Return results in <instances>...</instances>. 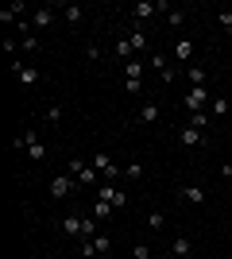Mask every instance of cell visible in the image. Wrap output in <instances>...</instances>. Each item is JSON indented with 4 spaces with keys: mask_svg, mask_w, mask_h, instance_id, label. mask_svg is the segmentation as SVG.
Segmentation results:
<instances>
[{
    "mask_svg": "<svg viewBox=\"0 0 232 259\" xmlns=\"http://www.w3.org/2000/svg\"><path fill=\"white\" fill-rule=\"evenodd\" d=\"M144 70L147 66L140 62V58H132V62L124 66V89H128V97H140V93H144Z\"/></svg>",
    "mask_w": 232,
    "mask_h": 259,
    "instance_id": "obj_1",
    "label": "cell"
},
{
    "mask_svg": "<svg viewBox=\"0 0 232 259\" xmlns=\"http://www.w3.org/2000/svg\"><path fill=\"white\" fill-rule=\"evenodd\" d=\"M93 170L101 174V182H112L116 174H124V166H116L109 151H97V155H93Z\"/></svg>",
    "mask_w": 232,
    "mask_h": 259,
    "instance_id": "obj_2",
    "label": "cell"
},
{
    "mask_svg": "<svg viewBox=\"0 0 232 259\" xmlns=\"http://www.w3.org/2000/svg\"><path fill=\"white\" fill-rule=\"evenodd\" d=\"M66 174H74L77 186H97V178H101V174L93 170V162H85V159H70V170Z\"/></svg>",
    "mask_w": 232,
    "mask_h": 259,
    "instance_id": "obj_3",
    "label": "cell"
},
{
    "mask_svg": "<svg viewBox=\"0 0 232 259\" xmlns=\"http://www.w3.org/2000/svg\"><path fill=\"white\" fill-rule=\"evenodd\" d=\"M213 101V93H209V85H190V93L182 97V105H186V112H201V108Z\"/></svg>",
    "mask_w": 232,
    "mask_h": 259,
    "instance_id": "obj_4",
    "label": "cell"
},
{
    "mask_svg": "<svg viewBox=\"0 0 232 259\" xmlns=\"http://www.w3.org/2000/svg\"><path fill=\"white\" fill-rule=\"evenodd\" d=\"M155 12H170V4L166 0H140V4H132V20L144 23V20H151Z\"/></svg>",
    "mask_w": 232,
    "mask_h": 259,
    "instance_id": "obj_5",
    "label": "cell"
},
{
    "mask_svg": "<svg viewBox=\"0 0 232 259\" xmlns=\"http://www.w3.org/2000/svg\"><path fill=\"white\" fill-rule=\"evenodd\" d=\"M101 201H109L112 209H124L128 201H132V197L124 194L120 186H112V182H101Z\"/></svg>",
    "mask_w": 232,
    "mask_h": 259,
    "instance_id": "obj_6",
    "label": "cell"
},
{
    "mask_svg": "<svg viewBox=\"0 0 232 259\" xmlns=\"http://www.w3.org/2000/svg\"><path fill=\"white\" fill-rule=\"evenodd\" d=\"M12 74H16L20 85H35V81H39V70L27 66V62H20V58H12Z\"/></svg>",
    "mask_w": 232,
    "mask_h": 259,
    "instance_id": "obj_7",
    "label": "cell"
},
{
    "mask_svg": "<svg viewBox=\"0 0 232 259\" xmlns=\"http://www.w3.org/2000/svg\"><path fill=\"white\" fill-rule=\"evenodd\" d=\"M77 190V178L74 174H58V178H51V197H66Z\"/></svg>",
    "mask_w": 232,
    "mask_h": 259,
    "instance_id": "obj_8",
    "label": "cell"
},
{
    "mask_svg": "<svg viewBox=\"0 0 232 259\" xmlns=\"http://www.w3.org/2000/svg\"><path fill=\"white\" fill-rule=\"evenodd\" d=\"M147 66H151V70H159V77H163V81H174V70H170V58H166V54L163 51H155L151 54V58H147Z\"/></svg>",
    "mask_w": 232,
    "mask_h": 259,
    "instance_id": "obj_9",
    "label": "cell"
},
{
    "mask_svg": "<svg viewBox=\"0 0 232 259\" xmlns=\"http://www.w3.org/2000/svg\"><path fill=\"white\" fill-rule=\"evenodd\" d=\"M178 143H182V147H205V132H198V128H182L178 132Z\"/></svg>",
    "mask_w": 232,
    "mask_h": 259,
    "instance_id": "obj_10",
    "label": "cell"
},
{
    "mask_svg": "<svg viewBox=\"0 0 232 259\" xmlns=\"http://www.w3.org/2000/svg\"><path fill=\"white\" fill-rule=\"evenodd\" d=\"M170 255H174V259H190V255H194V240H190V236H174V240H170Z\"/></svg>",
    "mask_w": 232,
    "mask_h": 259,
    "instance_id": "obj_11",
    "label": "cell"
},
{
    "mask_svg": "<svg viewBox=\"0 0 232 259\" xmlns=\"http://www.w3.org/2000/svg\"><path fill=\"white\" fill-rule=\"evenodd\" d=\"M155 120H159V105L155 101H144L135 108V124H155Z\"/></svg>",
    "mask_w": 232,
    "mask_h": 259,
    "instance_id": "obj_12",
    "label": "cell"
},
{
    "mask_svg": "<svg viewBox=\"0 0 232 259\" xmlns=\"http://www.w3.org/2000/svg\"><path fill=\"white\" fill-rule=\"evenodd\" d=\"M178 197H186L190 205H205V201H209V197H205V190H201V186H182V190H178Z\"/></svg>",
    "mask_w": 232,
    "mask_h": 259,
    "instance_id": "obj_13",
    "label": "cell"
},
{
    "mask_svg": "<svg viewBox=\"0 0 232 259\" xmlns=\"http://www.w3.org/2000/svg\"><path fill=\"white\" fill-rule=\"evenodd\" d=\"M27 23L43 31V27H51V23H55V12H51V8H39V12H31V20H27Z\"/></svg>",
    "mask_w": 232,
    "mask_h": 259,
    "instance_id": "obj_14",
    "label": "cell"
},
{
    "mask_svg": "<svg viewBox=\"0 0 232 259\" xmlns=\"http://www.w3.org/2000/svg\"><path fill=\"white\" fill-rule=\"evenodd\" d=\"M174 58H178V62H186V66H194V43L178 39V43H174Z\"/></svg>",
    "mask_w": 232,
    "mask_h": 259,
    "instance_id": "obj_15",
    "label": "cell"
},
{
    "mask_svg": "<svg viewBox=\"0 0 232 259\" xmlns=\"http://www.w3.org/2000/svg\"><path fill=\"white\" fill-rule=\"evenodd\" d=\"M62 232H66L70 240L81 244V217H66V221H62Z\"/></svg>",
    "mask_w": 232,
    "mask_h": 259,
    "instance_id": "obj_16",
    "label": "cell"
},
{
    "mask_svg": "<svg viewBox=\"0 0 232 259\" xmlns=\"http://www.w3.org/2000/svg\"><path fill=\"white\" fill-rule=\"evenodd\" d=\"M213 124V116H209V108H201V112H190V128H198V132H205Z\"/></svg>",
    "mask_w": 232,
    "mask_h": 259,
    "instance_id": "obj_17",
    "label": "cell"
},
{
    "mask_svg": "<svg viewBox=\"0 0 232 259\" xmlns=\"http://www.w3.org/2000/svg\"><path fill=\"white\" fill-rule=\"evenodd\" d=\"M20 12H27V4H23V0H16V4H8V8L0 12V23H4V27H8V23L16 20V16H20Z\"/></svg>",
    "mask_w": 232,
    "mask_h": 259,
    "instance_id": "obj_18",
    "label": "cell"
},
{
    "mask_svg": "<svg viewBox=\"0 0 232 259\" xmlns=\"http://www.w3.org/2000/svg\"><path fill=\"white\" fill-rule=\"evenodd\" d=\"M186 77H190V85H205V81H209V74H205V70H201L198 62H194V66H186Z\"/></svg>",
    "mask_w": 232,
    "mask_h": 259,
    "instance_id": "obj_19",
    "label": "cell"
},
{
    "mask_svg": "<svg viewBox=\"0 0 232 259\" xmlns=\"http://www.w3.org/2000/svg\"><path fill=\"white\" fill-rule=\"evenodd\" d=\"M112 213H116V209H112L109 201H101V197H97V201H93V217H97V221H109Z\"/></svg>",
    "mask_w": 232,
    "mask_h": 259,
    "instance_id": "obj_20",
    "label": "cell"
},
{
    "mask_svg": "<svg viewBox=\"0 0 232 259\" xmlns=\"http://www.w3.org/2000/svg\"><path fill=\"white\" fill-rule=\"evenodd\" d=\"M128 43H132V51H147V35H144V27H135V31L128 35Z\"/></svg>",
    "mask_w": 232,
    "mask_h": 259,
    "instance_id": "obj_21",
    "label": "cell"
},
{
    "mask_svg": "<svg viewBox=\"0 0 232 259\" xmlns=\"http://www.w3.org/2000/svg\"><path fill=\"white\" fill-rule=\"evenodd\" d=\"M20 47H23V51H27V54H35V51H39V47H43V43H39V39H35V35H31V31H23V39H20Z\"/></svg>",
    "mask_w": 232,
    "mask_h": 259,
    "instance_id": "obj_22",
    "label": "cell"
},
{
    "mask_svg": "<svg viewBox=\"0 0 232 259\" xmlns=\"http://www.w3.org/2000/svg\"><path fill=\"white\" fill-rule=\"evenodd\" d=\"M224 112H228V101H224V97H213L209 101V116H224Z\"/></svg>",
    "mask_w": 232,
    "mask_h": 259,
    "instance_id": "obj_23",
    "label": "cell"
},
{
    "mask_svg": "<svg viewBox=\"0 0 232 259\" xmlns=\"http://www.w3.org/2000/svg\"><path fill=\"white\" fill-rule=\"evenodd\" d=\"M124 178H128V182H140V178H144V166H140V162H128V166H124Z\"/></svg>",
    "mask_w": 232,
    "mask_h": 259,
    "instance_id": "obj_24",
    "label": "cell"
},
{
    "mask_svg": "<svg viewBox=\"0 0 232 259\" xmlns=\"http://www.w3.org/2000/svg\"><path fill=\"white\" fill-rule=\"evenodd\" d=\"M163 225H166V217L159 213V209H151V213H147V228H155V232H159Z\"/></svg>",
    "mask_w": 232,
    "mask_h": 259,
    "instance_id": "obj_25",
    "label": "cell"
},
{
    "mask_svg": "<svg viewBox=\"0 0 232 259\" xmlns=\"http://www.w3.org/2000/svg\"><path fill=\"white\" fill-rule=\"evenodd\" d=\"M62 16H66V23H81V16H85V12L77 8V4H70V8L62 12Z\"/></svg>",
    "mask_w": 232,
    "mask_h": 259,
    "instance_id": "obj_26",
    "label": "cell"
},
{
    "mask_svg": "<svg viewBox=\"0 0 232 259\" xmlns=\"http://www.w3.org/2000/svg\"><path fill=\"white\" fill-rule=\"evenodd\" d=\"M217 23H221L224 31L232 35V8H224V12H217Z\"/></svg>",
    "mask_w": 232,
    "mask_h": 259,
    "instance_id": "obj_27",
    "label": "cell"
},
{
    "mask_svg": "<svg viewBox=\"0 0 232 259\" xmlns=\"http://www.w3.org/2000/svg\"><path fill=\"white\" fill-rule=\"evenodd\" d=\"M166 23H170V27H182V23H186V12H174V8H170V16H166Z\"/></svg>",
    "mask_w": 232,
    "mask_h": 259,
    "instance_id": "obj_28",
    "label": "cell"
},
{
    "mask_svg": "<svg viewBox=\"0 0 232 259\" xmlns=\"http://www.w3.org/2000/svg\"><path fill=\"white\" fill-rule=\"evenodd\" d=\"M132 259H151V248H147V244H135V248H132Z\"/></svg>",
    "mask_w": 232,
    "mask_h": 259,
    "instance_id": "obj_29",
    "label": "cell"
},
{
    "mask_svg": "<svg viewBox=\"0 0 232 259\" xmlns=\"http://www.w3.org/2000/svg\"><path fill=\"white\" fill-rule=\"evenodd\" d=\"M47 120H51V124H58V120H62V105H51V108H47Z\"/></svg>",
    "mask_w": 232,
    "mask_h": 259,
    "instance_id": "obj_30",
    "label": "cell"
},
{
    "mask_svg": "<svg viewBox=\"0 0 232 259\" xmlns=\"http://www.w3.org/2000/svg\"><path fill=\"white\" fill-rule=\"evenodd\" d=\"M221 178H224V182H232V166H228V162L221 166Z\"/></svg>",
    "mask_w": 232,
    "mask_h": 259,
    "instance_id": "obj_31",
    "label": "cell"
},
{
    "mask_svg": "<svg viewBox=\"0 0 232 259\" xmlns=\"http://www.w3.org/2000/svg\"><path fill=\"white\" fill-rule=\"evenodd\" d=\"M228 197H232V182H228Z\"/></svg>",
    "mask_w": 232,
    "mask_h": 259,
    "instance_id": "obj_32",
    "label": "cell"
},
{
    "mask_svg": "<svg viewBox=\"0 0 232 259\" xmlns=\"http://www.w3.org/2000/svg\"><path fill=\"white\" fill-rule=\"evenodd\" d=\"M190 259H194V255H190Z\"/></svg>",
    "mask_w": 232,
    "mask_h": 259,
    "instance_id": "obj_33",
    "label": "cell"
}]
</instances>
